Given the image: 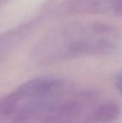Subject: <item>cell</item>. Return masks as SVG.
Wrapping results in <instances>:
<instances>
[{
	"instance_id": "1",
	"label": "cell",
	"mask_w": 122,
	"mask_h": 123,
	"mask_svg": "<svg viewBox=\"0 0 122 123\" xmlns=\"http://www.w3.org/2000/svg\"><path fill=\"white\" fill-rule=\"evenodd\" d=\"M46 43L53 60L109 54L122 48V33L104 23H74L53 31Z\"/></svg>"
},
{
	"instance_id": "2",
	"label": "cell",
	"mask_w": 122,
	"mask_h": 123,
	"mask_svg": "<svg viewBox=\"0 0 122 123\" xmlns=\"http://www.w3.org/2000/svg\"><path fill=\"white\" fill-rule=\"evenodd\" d=\"M73 89L55 79L29 81L0 102V113L17 117L47 114L57 120L64 105L71 98Z\"/></svg>"
},
{
	"instance_id": "3",
	"label": "cell",
	"mask_w": 122,
	"mask_h": 123,
	"mask_svg": "<svg viewBox=\"0 0 122 123\" xmlns=\"http://www.w3.org/2000/svg\"><path fill=\"white\" fill-rule=\"evenodd\" d=\"M120 114L119 105L109 102L99 106L92 113L91 118L95 122H110L117 119Z\"/></svg>"
},
{
	"instance_id": "4",
	"label": "cell",
	"mask_w": 122,
	"mask_h": 123,
	"mask_svg": "<svg viewBox=\"0 0 122 123\" xmlns=\"http://www.w3.org/2000/svg\"><path fill=\"white\" fill-rule=\"evenodd\" d=\"M114 12L118 15L122 16V0H116L114 7Z\"/></svg>"
},
{
	"instance_id": "5",
	"label": "cell",
	"mask_w": 122,
	"mask_h": 123,
	"mask_svg": "<svg viewBox=\"0 0 122 123\" xmlns=\"http://www.w3.org/2000/svg\"><path fill=\"white\" fill-rule=\"evenodd\" d=\"M116 86L118 87V89L119 90L121 94L122 95V72H121L116 77Z\"/></svg>"
}]
</instances>
